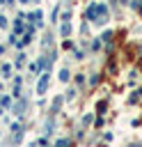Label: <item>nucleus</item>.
<instances>
[{
	"label": "nucleus",
	"mask_w": 142,
	"mask_h": 147,
	"mask_svg": "<svg viewBox=\"0 0 142 147\" xmlns=\"http://www.w3.org/2000/svg\"><path fill=\"white\" fill-rule=\"evenodd\" d=\"M55 147H69V142H66V140H60V142H57Z\"/></svg>",
	"instance_id": "3"
},
{
	"label": "nucleus",
	"mask_w": 142,
	"mask_h": 147,
	"mask_svg": "<svg viewBox=\"0 0 142 147\" xmlns=\"http://www.w3.org/2000/svg\"><path fill=\"white\" fill-rule=\"evenodd\" d=\"M46 87H48V74H44V76H41V80H39V85H37V92H39V94H44V92H46Z\"/></svg>",
	"instance_id": "1"
},
{
	"label": "nucleus",
	"mask_w": 142,
	"mask_h": 147,
	"mask_svg": "<svg viewBox=\"0 0 142 147\" xmlns=\"http://www.w3.org/2000/svg\"><path fill=\"white\" fill-rule=\"evenodd\" d=\"M69 76H71V74H69L66 69H62V71H60V80H64V83L69 80Z\"/></svg>",
	"instance_id": "2"
}]
</instances>
